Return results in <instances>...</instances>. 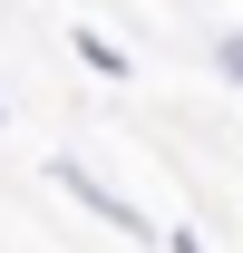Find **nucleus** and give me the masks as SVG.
Segmentation results:
<instances>
[{
    "label": "nucleus",
    "mask_w": 243,
    "mask_h": 253,
    "mask_svg": "<svg viewBox=\"0 0 243 253\" xmlns=\"http://www.w3.org/2000/svg\"><path fill=\"white\" fill-rule=\"evenodd\" d=\"M49 185H59L68 205H88V214L107 224V234H126V244H146V253H165V224H156L146 205H126V195L107 185V175H97L88 156H49Z\"/></svg>",
    "instance_id": "1"
},
{
    "label": "nucleus",
    "mask_w": 243,
    "mask_h": 253,
    "mask_svg": "<svg viewBox=\"0 0 243 253\" xmlns=\"http://www.w3.org/2000/svg\"><path fill=\"white\" fill-rule=\"evenodd\" d=\"M68 49H78V68H88V78H136V59H126L107 30H68Z\"/></svg>",
    "instance_id": "2"
},
{
    "label": "nucleus",
    "mask_w": 243,
    "mask_h": 253,
    "mask_svg": "<svg viewBox=\"0 0 243 253\" xmlns=\"http://www.w3.org/2000/svg\"><path fill=\"white\" fill-rule=\"evenodd\" d=\"M214 68H224V88H243V39H214Z\"/></svg>",
    "instance_id": "3"
},
{
    "label": "nucleus",
    "mask_w": 243,
    "mask_h": 253,
    "mask_svg": "<svg viewBox=\"0 0 243 253\" xmlns=\"http://www.w3.org/2000/svg\"><path fill=\"white\" fill-rule=\"evenodd\" d=\"M165 253H204V234L195 224H165Z\"/></svg>",
    "instance_id": "4"
}]
</instances>
